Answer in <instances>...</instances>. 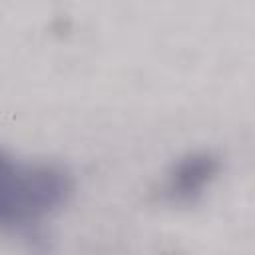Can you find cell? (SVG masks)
Instances as JSON below:
<instances>
[{
  "mask_svg": "<svg viewBox=\"0 0 255 255\" xmlns=\"http://www.w3.org/2000/svg\"><path fill=\"white\" fill-rule=\"evenodd\" d=\"M215 173V161L207 155H193L185 161H181L171 179H169V191L175 197L189 199L191 195L199 193V189L205 185V181Z\"/></svg>",
  "mask_w": 255,
  "mask_h": 255,
  "instance_id": "1",
  "label": "cell"
}]
</instances>
